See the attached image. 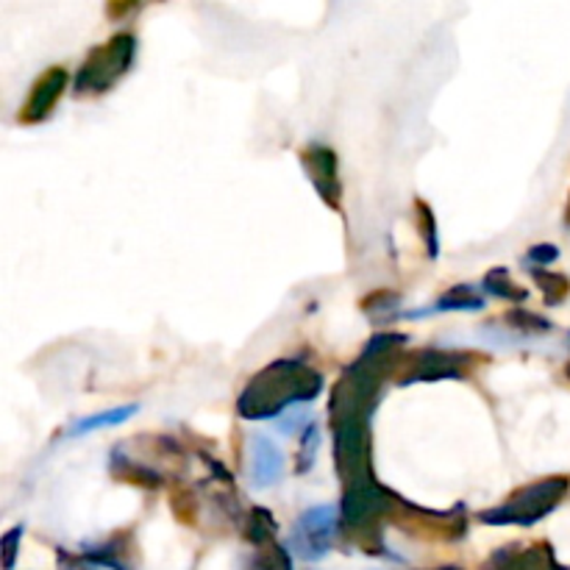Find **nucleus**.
<instances>
[{"label":"nucleus","instance_id":"a211bd4d","mask_svg":"<svg viewBox=\"0 0 570 570\" xmlns=\"http://www.w3.org/2000/svg\"><path fill=\"white\" fill-rule=\"evenodd\" d=\"M317 443H321V434H317V426L312 423L309 429L304 432V440H301V451H298V460H295V471L306 473L312 465H315V454H317Z\"/></svg>","mask_w":570,"mask_h":570},{"label":"nucleus","instance_id":"39448f33","mask_svg":"<svg viewBox=\"0 0 570 570\" xmlns=\"http://www.w3.org/2000/svg\"><path fill=\"white\" fill-rule=\"evenodd\" d=\"M390 521H393L395 527L406 529V532L417 534V538H438V540H460L468 529L465 507H456V510L451 512H434V510H421V507L401 499H395Z\"/></svg>","mask_w":570,"mask_h":570},{"label":"nucleus","instance_id":"b1692460","mask_svg":"<svg viewBox=\"0 0 570 570\" xmlns=\"http://www.w3.org/2000/svg\"><path fill=\"white\" fill-rule=\"evenodd\" d=\"M566 220H568V226H570V206H568V215H566Z\"/></svg>","mask_w":570,"mask_h":570},{"label":"nucleus","instance_id":"7ed1b4c3","mask_svg":"<svg viewBox=\"0 0 570 570\" xmlns=\"http://www.w3.org/2000/svg\"><path fill=\"white\" fill-rule=\"evenodd\" d=\"M568 488L570 484L566 476L540 479V482L527 484L518 493H512L507 504L482 512V521L490 523V527H534L554 507H560Z\"/></svg>","mask_w":570,"mask_h":570},{"label":"nucleus","instance_id":"f3484780","mask_svg":"<svg viewBox=\"0 0 570 570\" xmlns=\"http://www.w3.org/2000/svg\"><path fill=\"white\" fill-rule=\"evenodd\" d=\"M245 534H248L250 543L267 546L273 543V534H276V521L267 510H254L245 521Z\"/></svg>","mask_w":570,"mask_h":570},{"label":"nucleus","instance_id":"9d476101","mask_svg":"<svg viewBox=\"0 0 570 570\" xmlns=\"http://www.w3.org/2000/svg\"><path fill=\"white\" fill-rule=\"evenodd\" d=\"M304 167H306V176H309L312 187L317 189L323 200L328 206L337 209L340 206V173H337V154L326 145H309L304 150Z\"/></svg>","mask_w":570,"mask_h":570},{"label":"nucleus","instance_id":"9b49d317","mask_svg":"<svg viewBox=\"0 0 570 570\" xmlns=\"http://www.w3.org/2000/svg\"><path fill=\"white\" fill-rule=\"evenodd\" d=\"M284 479V454L265 434H250V482L254 488H276Z\"/></svg>","mask_w":570,"mask_h":570},{"label":"nucleus","instance_id":"6e6552de","mask_svg":"<svg viewBox=\"0 0 570 570\" xmlns=\"http://www.w3.org/2000/svg\"><path fill=\"white\" fill-rule=\"evenodd\" d=\"M334 462H337V476L343 484L373 473L371 421H351L343 426H334Z\"/></svg>","mask_w":570,"mask_h":570},{"label":"nucleus","instance_id":"f8f14e48","mask_svg":"<svg viewBox=\"0 0 570 570\" xmlns=\"http://www.w3.org/2000/svg\"><path fill=\"white\" fill-rule=\"evenodd\" d=\"M109 471H111V476L117 479V482L137 484V488H159V484H161L159 473H154V471H150V468L134 465V462L128 460V456L122 454L120 449H117L115 454H111Z\"/></svg>","mask_w":570,"mask_h":570},{"label":"nucleus","instance_id":"f257e3e1","mask_svg":"<svg viewBox=\"0 0 570 570\" xmlns=\"http://www.w3.org/2000/svg\"><path fill=\"white\" fill-rule=\"evenodd\" d=\"M323 376L304 360H278L256 373L243 390L237 410L245 421L278 417L293 406L309 404L321 395Z\"/></svg>","mask_w":570,"mask_h":570},{"label":"nucleus","instance_id":"412c9836","mask_svg":"<svg viewBox=\"0 0 570 570\" xmlns=\"http://www.w3.org/2000/svg\"><path fill=\"white\" fill-rule=\"evenodd\" d=\"M557 256H560V250L551 248V245H534V248L529 250V256H527L529 271H532V265H534V267H546V265H551V262H554Z\"/></svg>","mask_w":570,"mask_h":570},{"label":"nucleus","instance_id":"20e7f679","mask_svg":"<svg viewBox=\"0 0 570 570\" xmlns=\"http://www.w3.org/2000/svg\"><path fill=\"white\" fill-rule=\"evenodd\" d=\"M134 56H137V39H134V33H115L109 42L95 48L92 53L83 59L81 70H78L76 76V92H109V89L131 70Z\"/></svg>","mask_w":570,"mask_h":570},{"label":"nucleus","instance_id":"4be33fe9","mask_svg":"<svg viewBox=\"0 0 570 570\" xmlns=\"http://www.w3.org/2000/svg\"><path fill=\"white\" fill-rule=\"evenodd\" d=\"M309 426H312L309 417L301 415V412H293V415L284 417V421L278 423V432H284V434H298L301 429H304V432H306V429H309Z\"/></svg>","mask_w":570,"mask_h":570},{"label":"nucleus","instance_id":"0eeeda50","mask_svg":"<svg viewBox=\"0 0 570 570\" xmlns=\"http://www.w3.org/2000/svg\"><path fill=\"white\" fill-rule=\"evenodd\" d=\"M340 527V510L332 504L309 507L304 515L295 521L293 538H289V549L304 560H321L328 554L334 543V532Z\"/></svg>","mask_w":570,"mask_h":570},{"label":"nucleus","instance_id":"aec40b11","mask_svg":"<svg viewBox=\"0 0 570 570\" xmlns=\"http://www.w3.org/2000/svg\"><path fill=\"white\" fill-rule=\"evenodd\" d=\"M507 323H510V326H515V328H521V332H534V334L546 332V328H551L549 321H543V317L529 315V312H523V309L512 312V315L507 317Z\"/></svg>","mask_w":570,"mask_h":570},{"label":"nucleus","instance_id":"2eb2a0df","mask_svg":"<svg viewBox=\"0 0 570 570\" xmlns=\"http://www.w3.org/2000/svg\"><path fill=\"white\" fill-rule=\"evenodd\" d=\"M484 287H488V293L499 295V298L504 301H527L529 295L521 284L512 282L507 267H495L493 273H488V276H484Z\"/></svg>","mask_w":570,"mask_h":570},{"label":"nucleus","instance_id":"ddd939ff","mask_svg":"<svg viewBox=\"0 0 570 570\" xmlns=\"http://www.w3.org/2000/svg\"><path fill=\"white\" fill-rule=\"evenodd\" d=\"M137 410H139L137 404H126V406H115V410L98 412V415H89V417H83V421L72 423V426L67 429V438H81V434L100 432V429L120 426V423H126L128 417L137 415Z\"/></svg>","mask_w":570,"mask_h":570},{"label":"nucleus","instance_id":"6ab92c4d","mask_svg":"<svg viewBox=\"0 0 570 570\" xmlns=\"http://www.w3.org/2000/svg\"><path fill=\"white\" fill-rule=\"evenodd\" d=\"M417 220H421V234H423V243H426L429 256H438V226H434V217L432 209H429L423 200H417Z\"/></svg>","mask_w":570,"mask_h":570},{"label":"nucleus","instance_id":"f03ea898","mask_svg":"<svg viewBox=\"0 0 570 570\" xmlns=\"http://www.w3.org/2000/svg\"><path fill=\"white\" fill-rule=\"evenodd\" d=\"M395 495L376 482L373 473L356 476L354 482L343 484V501H340V527L365 546L367 538H379V523L393 515Z\"/></svg>","mask_w":570,"mask_h":570},{"label":"nucleus","instance_id":"1a4fd4ad","mask_svg":"<svg viewBox=\"0 0 570 570\" xmlns=\"http://www.w3.org/2000/svg\"><path fill=\"white\" fill-rule=\"evenodd\" d=\"M67 81H70V76H67L65 67H50L45 76H39L37 83L31 87L26 106L20 109V122L37 126V122L48 120L50 111L56 109V104H59L61 95H65Z\"/></svg>","mask_w":570,"mask_h":570},{"label":"nucleus","instance_id":"4468645a","mask_svg":"<svg viewBox=\"0 0 570 570\" xmlns=\"http://www.w3.org/2000/svg\"><path fill=\"white\" fill-rule=\"evenodd\" d=\"M471 312V309H484V298L473 287H454L432 306L423 315H438V312ZM421 317V315H417Z\"/></svg>","mask_w":570,"mask_h":570},{"label":"nucleus","instance_id":"423d86ee","mask_svg":"<svg viewBox=\"0 0 570 570\" xmlns=\"http://www.w3.org/2000/svg\"><path fill=\"white\" fill-rule=\"evenodd\" d=\"M473 354H454V351H417V354L401 356L395 367V382H443V379H462L471 371Z\"/></svg>","mask_w":570,"mask_h":570},{"label":"nucleus","instance_id":"5701e85b","mask_svg":"<svg viewBox=\"0 0 570 570\" xmlns=\"http://www.w3.org/2000/svg\"><path fill=\"white\" fill-rule=\"evenodd\" d=\"M22 538V527L11 529L9 534H6L3 540V549H6V568H11V562H14V549H17V540Z\"/></svg>","mask_w":570,"mask_h":570},{"label":"nucleus","instance_id":"dca6fc26","mask_svg":"<svg viewBox=\"0 0 570 570\" xmlns=\"http://www.w3.org/2000/svg\"><path fill=\"white\" fill-rule=\"evenodd\" d=\"M532 276H534V282L540 284V289H543L546 304L554 306V304H562V301H566L570 284L562 273H551V271H543V267H532Z\"/></svg>","mask_w":570,"mask_h":570}]
</instances>
